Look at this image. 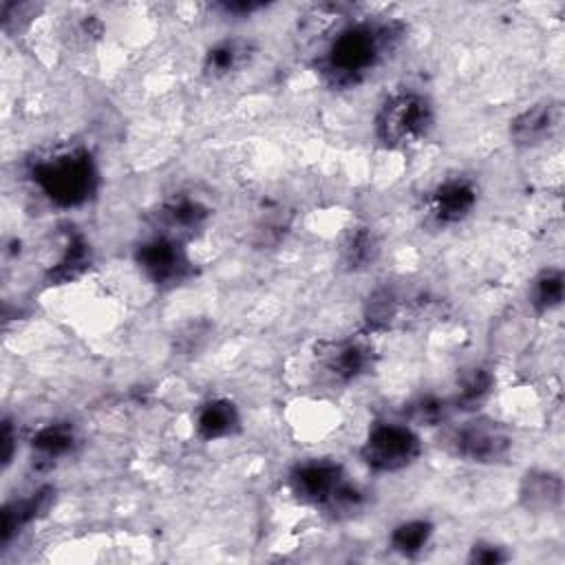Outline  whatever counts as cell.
Listing matches in <instances>:
<instances>
[{
  "mask_svg": "<svg viewBox=\"0 0 565 565\" xmlns=\"http://www.w3.org/2000/svg\"><path fill=\"white\" fill-rule=\"evenodd\" d=\"M402 38L404 24L397 20H360L342 24L335 29L318 60V71L331 88H353L384 62Z\"/></svg>",
  "mask_w": 565,
  "mask_h": 565,
  "instance_id": "6da1fadb",
  "label": "cell"
},
{
  "mask_svg": "<svg viewBox=\"0 0 565 565\" xmlns=\"http://www.w3.org/2000/svg\"><path fill=\"white\" fill-rule=\"evenodd\" d=\"M31 181L53 205L73 210L86 205L99 188V170L86 148H68L33 161Z\"/></svg>",
  "mask_w": 565,
  "mask_h": 565,
  "instance_id": "7a4b0ae2",
  "label": "cell"
},
{
  "mask_svg": "<svg viewBox=\"0 0 565 565\" xmlns=\"http://www.w3.org/2000/svg\"><path fill=\"white\" fill-rule=\"evenodd\" d=\"M435 128L433 99L415 88L388 93L373 117V132L384 150H408L422 143Z\"/></svg>",
  "mask_w": 565,
  "mask_h": 565,
  "instance_id": "3957f363",
  "label": "cell"
},
{
  "mask_svg": "<svg viewBox=\"0 0 565 565\" xmlns=\"http://www.w3.org/2000/svg\"><path fill=\"white\" fill-rule=\"evenodd\" d=\"M422 455V437L413 424L404 422H375L362 446V463L380 475L402 472L413 466Z\"/></svg>",
  "mask_w": 565,
  "mask_h": 565,
  "instance_id": "277c9868",
  "label": "cell"
},
{
  "mask_svg": "<svg viewBox=\"0 0 565 565\" xmlns=\"http://www.w3.org/2000/svg\"><path fill=\"white\" fill-rule=\"evenodd\" d=\"M139 271L157 289H174L194 276V263L185 249V241L154 234L135 249Z\"/></svg>",
  "mask_w": 565,
  "mask_h": 565,
  "instance_id": "5b68a950",
  "label": "cell"
},
{
  "mask_svg": "<svg viewBox=\"0 0 565 565\" xmlns=\"http://www.w3.org/2000/svg\"><path fill=\"white\" fill-rule=\"evenodd\" d=\"M448 444L455 457L479 466H492L508 459L512 435L499 422L472 417L452 430Z\"/></svg>",
  "mask_w": 565,
  "mask_h": 565,
  "instance_id": "8992f818",
  "label": "cell"
},
{
  "mask_svg": "<svg viewBox=\"0 0 565 565\" xmlns=\"http://www.w3.org/2000/svg\"><path fill=\"white\" fill-rule=\"evenodd\" d=\"M287 481L298 503L327 510L349 479L344 468L333 459H307L289 470Z\"/></svg>",
  "mask_w": 565,
  "mask_h": 565,
  "instance_id": "52a82bcc",
  "label": "cell"
},
{
  "mask_svg": "<svg viewBox=\"0 0 565 565\" xmlns=\"http://www.w3.org/2000/svg\"><path fill=\"white\" fill-rule=\"evenodd\" d=\"M479 203V185L475 179L455 174L439 181L426 201V214L437 227H452L463 223Z\"/></svg>",
  "mask_w": 565,
  "mask_h": 565,
  "instance_id": "ba28073f",
  "label": "cell"
},
{
  "mask_svg": "<svg viewBox=\"0 0 565 565\" xmlns=\"http://www.w3.org/2000/svg\"><path fill=\"white\" fill-rule=\"evenodd\" d=\"M561 124H563L561 102L552 97L539 99L510 119V126H508L510 141L519 148H536L550 141L558 132Z\"/></svg>",
  "mask_w": 565,
  "mask_h": 565,
  "instance_id": "9c48e42d",
  "label": "cell"
},
{
  "mask_svg": "<svg viewBox=\"0 0 565 565\" xmlns=\"http://www.w3.org/2000/svg\"><path fill=\"white\" fill-rule=\"evenodd\" d=\"M210 214H212L210 207L201 199L181 192V194H172L166 201H161L159 207L150 214V218H152L157 234H166V236L185 241V238L194 236L196 232H201V227L207 223Z\"/></svg>",
  "mask_w": 565,
  "mask_h": 565,
  "instance_id": "30bf717a",
  "label": "cell"
},
{
  "mask_svg": "<svg viewBox=\"0 0 565 565\" xmlns=\"http://www.w3.org/2000/svg\"><path fill=\"white\" fill-rule=\"evenodd\" d=\"M316 355L322 369L331 375V380L340 384H349L362 377L371 369V360H373L369 344L355 338L324 342Z\"/></svg>",
  "mask_w": 565,
  "mask_h": 565,
  "instance_id": "8fae6325",
  "label": "cell"
},
{
  "mask_svg": "<svg viewBox=\"0 0 565 565\" xmlns=\"http://www.w3.org/2000/svg\"><path fill=\"white\" fill-rule=\"evenodd\" d=\"M563 479L558 472L532 468L521 477L519 503L532 514H547L561 508Z\"/></svg>",
  "mask_w": 565,
  "mask_h": 565,
  "instance_id": "7c38bea8",
  "label": "cell"
},
{
  "mask_svg": "<svg viewBox=\"0 0 565 565\" xmlns=\"http://www.w3.org/2000/svg\"><path fill=\"white\" fill-rule=\"evenodd\" d=\"M194 430L201 441H218L241 430L238 406L227 397H212L196 408Z\"/></svg>",
  "mask_w": 565,
  "mask_h": 565,
  "instance_id": "4fadbf2b",
  "label": "cell"
},
{
  "mask_svg": "<svg viewBox=\"0 0 565 565\" xmlns=\"http://www.w3.org/2000/svg\"><path fill=\"white\" fill-rule=\"evenodd\" d=\"M77 441V430L71 422H51L35 430L31 437V450L38 463L51 466L57 459L71 455Z\"/></svg>",
  "mask_w": 565,
  "mask_h": 565,
  "instance_id": "5bb4252c",
  "label": "cell"
},
{
  "mask_svg": "<svg viewBox=\"0 0 565 565\" xmlns=\"http://www.w3.org/2000/svg\"><path fill=\"white\" fill-rule=\"evenodd\" d=\"M252 55H254V46L249 40H243V38L218 40L216 44H212L205 51L203 73L212 79L225 77L238 68H243Z\"/></svg>",
  "mask_w": 565,
  "mask_h": 565,
  "instance_id": "9a60e30c",
  "label": "cell"
},
{
  "mask_svg": "<svg viewBox=\"0 0 565 565\" xmlns=\"http://www.w3.org/2000/svg\"><path fill=\"white\" fill-rule=\"evenodd\" d=\"M51 494H53V488H40L35 492H31L29 497L9 501L4 505V510H2V534H0L2 545H7L24 525L35 521L49 508Z\"/></svg>",
  "mask_w": 565,
  "mask_h": 565,
  "instance_id": "2e32d148",
  "label": "cell"
},
{
  "mask_svg": "<svg viewBox=\"0 0 565 565\" xmlns=\"http://www.w3.org/2000/svg\"><path fill=\"white\" fill-rule=\"evenodd\" d=\"M380 256V241L369 225L351 227L340 243V263L347 271H362Z\"/></svg>",
  "mask_w": 565,
  "mask_h": 565,
  "instance_id": "e0dca14e",
  "label": "cell"
},
{
  "mask_svg": "<svg viewBox=\"0 0 565 565\" xmlns=\"http://www.w3.org/2000/svg\"><path fill=\"white\" fill-rule=\"evenodd\" d=\"M93 263L90 243L82 234L68 236L62 256L46 271V285H64L79 278Z\"/></svg>",
  "mask_w": 565,
  "mask_h": 565,
  "instance_id": "ac0fdd59",
  "label": "cell"
},
{
  "mask_svg": "<svg viewBox=\"0 0 565 565\" xmlns=\"http://www.w3.org/2000/svg\"><path fill=\"white\" fill-rule=\"evenodd\" d=\"M406 298L397 294L393 287L375 289L364 307V324L369 331H386L393 329L399 320H404Z\"/></svg>",
  "mask_w": 565,
  "mask_h": 565,
  "instance_id": "d6986e66",
  "label": "cell"
},
{
  "mask_svg": "<svg viewBox=\"0 0 565 565\" xmlns=\"http://www.w3.org/2000/svg\"><path fill=\"white\" fill-rule=\"evenodd\" d=\"M492 388H494L492 371L483 364H475L461 373L457 393L450 399V404L452 408H459V411H475L488 399Z\"/></svg>",
  "mask_w": 565,
  "mask_h": 565,
  "instance_id": "ffe728a7",
  "label": "cell"
},
{
  "mask_svg": "<svg viewBox=\"0 0 565 565\" xmlns=\"http://www.w3.org/2000/svg\"><path fill=\"white\" fill-rule=\"evenodd\" d=\"M563 296H565V276L558 267L541 269L527 287V302L539 316L561 307Z\"/></svg>",
  "mask_w": 565,
  "mask_h": 565,
  "instance_id": "44dd1931",
  "label": "cell"
},
{
  "mask_svg": "<svg viewBox=\"0 0 565 565\" xmlns=\"http://www.w3.org/2000/svg\"><path fill=\"white\" fill-rule=\"evenodd\" d=\"M433 534L435 525L428 519H406L391 530L388 547L404 558H413L428 547Z\"/></svg>",
  "mask_w": 565,
  "mask_h": 565,
  "instance_id": "7402d4cb",
  "label": "cell"
},
{
  "mask_svg": "<svg viewBox=\"0 0 565 565\" xmlns=\"http://www.w3.org/2000/svg\"><path fill=\"white\" fill-rule=\"evenodd\" d=\"M450 408V399L437 395H422L408 404L406 415L413 422V426H437L448 417Z\"/></svg>",
  "mask_w": 565,
  "mask_h": 565,
  "instance_id": "603a6c76",
  "label": "cell"
},
{
  "mask_svg": "<svg viewBox=\"0 0 565 565\" xmlns=\"http://www.w3.org/2000/svg\"><path fill=\"white\" fill-rule=\"evenodd\" d=\"M207 335H210V324L207 322H190L174 338L177 340V349L183 351V353H194V351H199L203 347Z\"/></svg>",
  "mask_w": 565,
  "mask_h": 565,
  "instance_id": "cb8c5ba5",
  "label": "cell"
},
{
  "mask_svg": "<svg viewBox=\"0 0 565 565\" xmlns=\"http://www.w3.org/2000/svg\"><path fill=\"white\" fill-rule=\"evenodd\" d=\"M503 561H508V552L501 545L488 543V541H477L468 554V563H479V565H497Z\"/></svg>",
  "mask_w": 565,
  "mask_h": 565,
  "instance_id": "d4e9b609",
  "label": "cell"
},
{
  "mask_svg": "<svg viewBox=\"0 0 565 565\" xmlns=\"http://www.w3.org/2000/svg\"><path fill=\"white\" fill-rule=\"evenodd\" d=\"M15 441H18V435H15L13 426H11V422L4 419V424H2V463H4V468H7V466L11 463V459H13Z\"/></svg>",
  "mask_w": 565,
  "mask_h": 565,
  "instance_id": "484cf974",
  "label": "cell"
},
{
  "mask_svg": "<svg viewBox=\"0 0 565 565\" xmlns=\"http://www.w3.org/2000/svg\"><path fill=\"white\" fill-rule=\"evenodd\" d=\"M225 13H234V15H249L254 11H260L265 4L263 2H223L218 4Z\"/></svg>",
  "mask_w": 565,
  "mask_h": 565,
  "instance_id": "4316f807",
  "label": "cell"
}]
</instances>
